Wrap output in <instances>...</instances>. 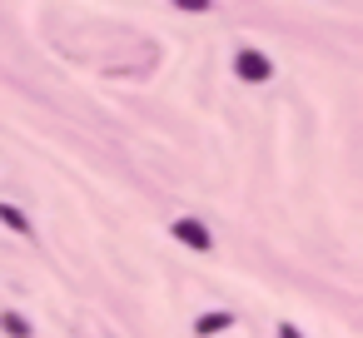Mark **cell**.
<instances>
[{
    "label": "cell",
    "instance_id": "6da1fadb",
    "mask_svg": "<svg viewBox=\"0 0 363 338\" xmlns=\"http://www.w3.org/2000/svg\"><path fill=\"white\" fill-rule=\"evenodd\" d=\"M239 75L259 85V80H269V60H264V55H254V50H244V55H239Z\"/></svg>",
    "mask_w": 363,
    "mask_h": 338
},
{
    "label": "cell",
    "instance_id": "7a4b0ae2",
    "mask_svg": "<svg viewBox=\"0 0 363 338\" xmlns=\"http://www.w3.org/2000/svg\"><path fill=\"white\" fill-rule=\"evenodd\" d=\"M174 234H179L189 249H209V234H204V224H194V219H179V224H174Z\"/></svg>",
    "mask_w": 363,
    "mask_h": 338
},
{
    "label": "cell",
    "instance_id": "3957f363",
    "mask_svg": "<svg viewBox=\"0 0 363 338\" xmlns=\"http://www.w3.org/2000/svg\"><path fill=\"white\" fill-rule=\"evenodd\" d=\"M219 328H229V313H209V318H199V333H219Z\"/></svg>",
    "mask_w": 363,
    "mask_h": 338
},
{
    "label": "cell",
    "instance_id": "277c9868",
    "mask_svg": "<svg viewBox=\"0 0 363 338\" xmlns=\"http://www.w3.org/2000/svg\"><path fill=\"white\" fill-rule=\"evenodd\" d=\"M6 328H11V333H21V338H26V333H30V323H26V318H21V313H6Z\"/></svg>",
    "mask_w": 363,
    "mask_h": 338
},
{
    "label": "cell",
    "instance_id": "5b68a950",
    "mask_svg": "<svg viewBox=\"0 0 363 338\" xmlns=\"http://www.w3.org/2000/svg\"><path fill=\"white\" fill-rule=\"evenodd\" d=\"M0 219H6V224H11V229H26V219H21V214H16V209H6V204H0Z\"/></svg>",
    "mask_w": 363,
    "mask_h": 338
},
{
    "label": "cell",
    "instance_id": "8992f818",
    "mask_svg": "<svg viewBox=\"0 0 363 338\" xmlns=\"http://www.w3.org/2000/svg\"><path fill=\"white\" fill-rule=\"evenodd\" d=\"M279 338H298V333H294V328H284V333H279Z\"/></svg>",
    "mask_w": 363,
    "mask_h": 338
}]
</instances>
